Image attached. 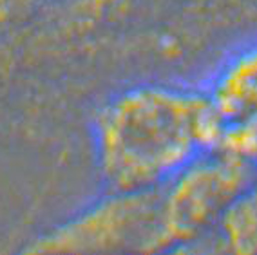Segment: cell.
<instances>
[{
	"mask_svg": "<svg viewBox=\"0 0 257 255\" xmlns=\"http://www.w3.org/2000/svg\"><path fill=\"white\" fill-rule=\"evenodd\" d=\"M89 147L101 188L158 190L216 147L199 80L138 78L112 89L89 118Z\"/></svg>",
	"mask_w": 257,
	"mask_h": 255,
	"instance_id": "1",
	"label": "cell"
},
{
	"mask_svg": "<svg viewBox=\"0 0 257 255\" xmlns=\"http://www.w3.org/2000/svg\"><path fill=\"white\" fill-rule=\"evenodd\" d=\"M47 0H0V31H15L37 20Z\"/></svg>",
	"mask_w": 257,
	"mask_h": 255,
	"instance_id": "6",
	"label": "cell"
},
{
	"mask_svg": "<svg viewBox=\"0 0 257 255\" xmlns=\"http://www.w3.org/2000/svg\"><path fill=\"white\" fill-rule=\"evenodd\" d=\"M216 147L257 165V33L235 38L203 71Z\"/></svg>",
	"mask_w": 257,
	"mask_h": 255,
	"instance_id": "4",
	"label": "cell"
},
{
	"mask_svg": "<svg viewBox=\"0 0 257 255\" xmlns=\"http://www.w3.org/2000/svg\"><path fill=\"white\" fill-rule=\"evenodd\" d=\"M22 251L28 253H98L161 251V210L158 190L101 188Z\"/></svg>",
	"mask_w": 257,
	"mask_h": 255,
	"instance_id": "3",
	"label": "cell"
},
{
	"mask_svg": "<svg viewBox=\"0 0 257 255\" xmlns=\"http://www.w3.org/2000/svg\"><path fill=\"white\" fill-rule=\"evenodd\" d=\"M198 251L257 253V174Z\"/></svg>",
	"mask_w": 257,
	"mask_h": 255,
	"instance_id": "5",
	"label": "cell"
},
{
	"mask_svg": "<svg viewBox=\"0 0 257 255\" xmlns=\"http://www.w3.org/2000/svg\"><path fill=\"white\" fill-rule=\"evenodd\" d=\"M257 174V165L214 147L160 188L161 251H198Z\"/></svg>",
	"mask_w": 257,
	"mask_h": 255,
	"instance_id": "2",
	"label": "cell"
}]
</instances>
